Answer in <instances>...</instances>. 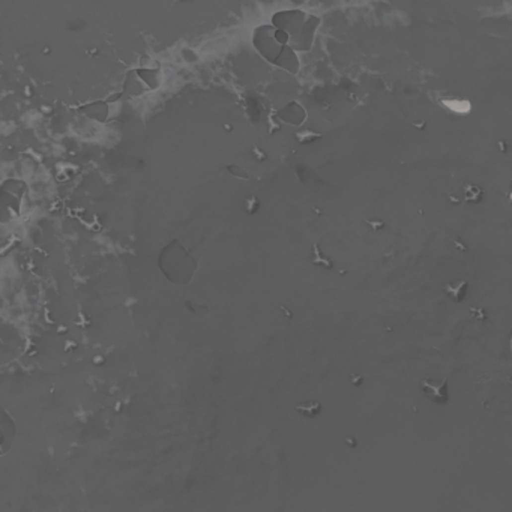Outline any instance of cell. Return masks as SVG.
<instances>
[{"mask_svg": "<svg viewBox=\"0 0 512 512\" xmlns=\"http://www.w3.org/2000/svg\"><path fill=\"white\" fill-rule=\"evenodd\" d=\"M84 114L93 122L104 123L110 117V107L105 102L96 101V102H92V104L84 107Z\"/></svg>", "mask_w": 512, "mask_h": 512, "instance_id": "cell-4", "label": "cell"}, {"mask_svg": "<svg viewBox=\"0 0 512 512\" xmlns=\"http://www.w3.org/2000/svg\"><path fill=\"white\" fill-rule=\"evenodd\" d=\"M296 412L308 416V418H315L320 412H322V404L318 401H311V403H302L299 406H296Z\"/></svg>", "mask_w": 512, "mask_h": 512, "instance_id": "cell-7", "label": "cell"}, {"mask_svg": "<svg viewBox=\"0 0 512 512\" xmlns=\"http://www.w3.org/2000/svg\"><path fill=\"white\" fill-rule=\"evenodd\" d=\"M466 289H467V281L466 280H460L458 283L446 284L443 290L454 302H461L466 297Z\"/></svg>", "mask_w": 512, "mask_h": 512, "instance_id": "cell-5", "label": "cell"}, {"mask_svg": "<svg viewBox=\"0 0 512 512\" xmlns=\"http://www.w3.org/2000/svg\"><path fill=\"white\" fill-rule=\"evenodd\" d=\"M158 266L168 281L185 286L193 280L197 269V262L180 245L179 240H173L161 251Z\"/></svg>", "mask_w": 512, "mask_h": 512, "instance_id": "cell-1", "label": "cell"}, {"mask_svg": "<svg viewBox=\"0 0 512 512\" xmlns=\"http://www.w3.org/2000/svg\"><path fill=\"white\" fill-rule=\"evenodd\" d=\"M366 221V224L374 230V231H378V230H381L383 227H385V222H383V221H371V219H365Z\"/></svg>", "mask_w": 512, "mask_h": 512, "instance_id": "cell-12", "label": "cell"}, {"mask_svg": "<svg viewBox=\"0 0 512 512\" xmlns=\"http://www.w3.org/2000/svg\"><path fill=\"white\" fill-rule=\"evenodd\" d=\"M281 309H283V311H284V312H286V314H287V317H289V318H290V317H292V312H290V311H287V308H284V306H281Z\"/></svg>", "mask_w": 512, "mask_h": 512, "instance_id": "cell-17", "label": "cell"}, {"mask_svg": "<svg viewBox=\"0 0 512 512\" xmlns=\"http://www.w3.org/2000/svg\"><path fill=\"white\" fill-rule=\"evenodd\" d=\"M481 196H482V191L478 186H473V185L466 186V202L476 203V202H479Z\"/></svg>", "mask_w": 512, "mask_h": 512, "instance_id": "cell-10", "label": "cell"}, {"mask_svg": "<svg viewBox=\"0 0 512 512\" xmlns=\"http://www.w3.org/2000/svg\"><path fill=\"white\" fill-rule=\"evenodd\" d=\"M470 311H472V312H473L475 315H478V318H479V320H484V318H485V312H484V311H482L481 308L475 309L473 306H470Z\"/></svg>", "mask_w": 512, "mask_h": 512, "instance_id": "cell-13", "label": "cell"}, {"mask_svg": "<svg viewBox=\"0 0 512 512\" xmlns=\"http://www.w3.org/2000/svg\"><path fill=\"white\" fill-rule=\"evenodd\" d=\"M143 89H145V84H143V81L137 77V74H136V75H131L130 78H128V80L125 81V90H126L128 93H130L131 96H140V93L143 92Z\"/></svg>", "mask_w": 512, "mask_h": 512, "instance_id": "cell-8", "label": "cell"}, {"mask_svg": "<svg viewBox=\"0 0 512 512\" xmlns=\"http://www.w3.org/2000/svg\"><path fill=\"white\" fill-rule=\"evenodd\" d=\"M344 441H346V443H347L350 447H356V444H358V441H356L353 437H346V439H344Z\"/></svg>", "mask_w": 512, "mask_h": 512, "instance_id": "cell-16", "label": "cell"}, {"mask_svg": "<svg viewBox=\"0 0 512 512\" xmlns=\"http://www.w3.org/2000/svg\"><path fill=\"white\" fill-rule=\"evenodd\" d=\"M257 208H259V200H257V197H255V196H252V197L245 200V211H246V214H249V215L255 214Z\"/></svg>", "mask_w": 512, "mask_h": 512, "instance_id": "cell-11", "label": "cell"}, {"mask_svg": "<svg viewBox=\"0 0 512 512\" xmlns=\"http://www.w3.org/2000/svg\"><path fill=\"white\" fill-rule=\"evenodd\" d=\"M454 243H455V246H458L460 251H464V252L467 251V246H466L464 243H461V239H460V237H457V239L454 240Z\"/></svg>", "mask_w": 512, "mask_h": 512, "instance_id": "cell-14", "label": "cell"}, {"mask_svg": "<svg viewBox=\"0 0 512 512\" xmlns=\"http://www.w3.org/2000/svg\"><path fill=\"white\" fill-rule=\"evenodd\" d=\"M446 386H447V378H441L440 381H433L431 378H425L421 383V391L424 397L428 398L430 401L436 404H444L449 400Z\"/></svg>", "mask_w": 512, "mask_h": 512, "instance_id": "cell-3", "label": "cell"}, {"mask_svg": "<svg viewBox=\"0 0 512 512\" xmlns=\"http://www.w3.org/2000/svg\"><path fill=\"white\" fill-rule=\"evenodd\" d=\"M312 263L320 266V268H325V269H332L334 268L332 260L329 257H326V255H323V252H322V249H320L317 242L312 243Z\"/></svg>", "mask_w": 512, "mask_h": 512, "instance_id": "cell-6", "label": "cell"}, {"mask_svg": "<svg viewBox=\"0 0 512 512\" xmlns=\"http://www.w3.org/2000/svg\"><path fill=\"white\" fill-rule=\"evenodd\" d=\"M362 378H364V377H362L361 374H359V375H355V374H353V375H352V383H353V385H361V383H362Z\"/></svg>", "mask_w": 512, "mask_h": 512, "instance_id": "cell-15", "label": "cell"}, {"mask_svg": "<svg viewBox=\"0 0 512 512\" xmlns=\"http://www.w3.org/2000/svg\"><path fill=\"white\" fill-rule=\"evenodd\" d=\"M441 102L443 105H446L451 111H455V113H469L472 107L469 101H463V99H452V101L443 99Z\"/></svg>", "mask_w": 512, "mask_h": 512, "instance_id": "cell-9", "label": "cell"}, {"mask_svg": "<svg viewBox=\"0 0 512 512\" xmlns=\"http://www.w3.org/2000/svg\"><path fill=\"white\" fill-rule=\"evenodd\" d=\"M17 437V424L8 410L0 404V458L6 455Z\"/></svg>", "mask_w": 512, "mask_h": 512, "instance_id": "cell-2", "label": "cell"}]
</instances>
